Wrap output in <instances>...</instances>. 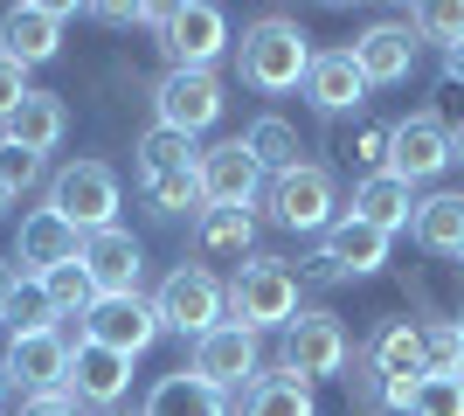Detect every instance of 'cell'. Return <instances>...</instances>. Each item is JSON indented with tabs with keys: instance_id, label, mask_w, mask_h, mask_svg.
<instances>
[{
	"instance_id": "obj_1",
	"label": "cell",
	"mask_w": 464,
	"mask_h": 416,
	"mask_svg": "<svg viewBox=\"0 0 464 416\" xmlns=\"http://www.w3.org/2000/svg\"><path fill=\"white\" fill-rule=\"evenodd\" d=\"M312 35L298 15H256L243 35H236V77L243 91L256 98H291V91H305V70H312Z\"/></svg>"
},
{
	"instance_id": "obj_2",
	"label": "cell",
	"mask_w": 464,
	"mask_h": 416,
	"mask_svg": "<svg viewBox=\"0 0 464 416\" xmlns=\"http://www.w3.org/2000/svg\"><path fill=\"white\" fill-rule=\"evenodd\" d=\"M305 298V285H298V271H291L285 257H264L256 250L243 271H229V326H243V334H285L291 319L305 313L298 305Z\"/></svg>"
},
{
	"instance_id": "obj_3",
	"label": "cell",
	"mask_w": 464,
	"mask_h": 416,
	"mask_svg": "<svg viewBox=\"0 0 464 416\" xmlns=\"http://www.w3.org/2000/svg\"><path fill=\"white\" fill-rule=\"evenodd\" d=\"M139 195L153 216H188L201 208V146L180 132H146L139 139Z\"/></svg>"
},
{
	"instance_id": "obj_4",
	"label": "cell",
	"mask_w": 464,
	"mask_h": 416,
	"mask_svg": "<svg viewBox=\"0 0 464 416\" xmlns=\"http://www.w3.org/2000/svg\"><path fill=\"white\" fill-rule=\"evenodd\" d=\"M77 237H97V229H118V208H125V188H118L111 160H70L49 174V201Z\"/></svg>"
},
{
	"instance_id": "obj_5",
	"label": "cell",
	"mask_w": 464,
	"mask_h": 416,
	"mask_svg": "<svg viewBox=\"0 0 464 416\" xmlns=\"http://www.w3.org/2000/svg\"><path fill=\"white\" fill-rule=\"evenodd\" d=\"M153 313H160V334H180V340H201L229 319V285L208 271V264H174L153 292Z\"/></svg>"
},
{
	"instance_id": "obj_6",
	"label": "cell",
	"mask_w": 464,
	"mask_h": 416,
	"mask_svg": "<svg viewBox=\"0 0 464 416\" xmlns=\"http://www.w3.org/2000/svg\"><path fill=\"white\" fill-rule=\"evenodd\" d=\"M353 334H347V319L340 313H326V305H305V313L285 326V354H277V368H291L298 382H340L353 368Z\"/></svg>"
},
{
	"instance_id": "obj_7",
	"label": "cell",
	"mask_w": 464,
	"mask_h": 416,
	"mask_svg": "<svg viewBox=\"0 0 464 416\" xmlns=\"http://www.w3.org/2000/svg\"><path fill=\"white\" fill-rule=\"evenodd\" d=\"M222 111H229V91H222L215 70H167V77L153 83V125L160 132L201 139V132L222 125Z\"/></svg>"
},
{
	"instance_id": "obj_8",
	"label": "cell",
	"mask_w": 464,
	"mask_h": 416,
	"mask_svg": "<svg viewBox=\"0 0 464 416\" xmlns=\"http://www.w3.org/2000/svg\"><path fill=\"white\" fill-rule=\"evenodd\" d=\"M160 49H167V70H215L236 49L229 15L208 7V0H180V7L160 15Z\"/></svg>"
},
{
	"instance_id": "obj_9",
	"label": "cell",
	"mask_w": 464,
	"mask_h": 416,
	"mask_svg": "<svg viewBox=\"0 0 464 416\" xmlns=\"http://www.w3.org/2000/svg\"><path fill=\"white\" fill-rule=\"evenodd\" d=\"M271 216L285 222V229H298V237H326L333 222L347 216L333 167L305 160V167H291V174H271Z\"/></svg>"
},
{
	"instance_id": "obj_10",
	"label": "cell",
	"mask_w": 464,
	"mask_h": 416,
	"mask_svg": "<svg viewBox=\"0 0 464 416\" xmlns=\"http://www.w3.org/2000/svg\"><path fill=\"white\" fill-rule=\"evenodd\" d=\"M347 56H353V70L368 77V91H395V83L416 77V63H423V42H416L409 15H395V21H368V28L347 42Z\"/></svg>"
},
{
	"instance_id": "obj_11",
	"label": "cell",
	"mask_w": 464,
	"mask_h": 416,
	"mask_svg": "<svg viewBox=\"0 0 464 416\" xmlns=\"http://www.w3.org/2000/svg\"><path fill=\"white\" fill-rule=\"evenodd\" d=\"M77 15L70 0H14L0 15V56L35 70V63H56L63 56V21Z\"/></svg>"
},
{
	"instance_id": "obj_12",
	"label": "cell",
	"mask_w": 464,
	"mask_h": 416,
	"mask_svg": "<svg viewBox=\"0 0 464 416\" xmlns=\"http://www.w3.org/2000/svg\"><path fill=\"white\" fill-rule=\"evenodd\" d=\"M188 375H201L208 389H222V396H243L256 375H264V347H256V334H243V326H215V334L194 340L188 354Z\"/></svg>"
},
{
	"instance_id": "obj_13",
	"label": "cell",
	"mask_w": 464,
	"mask_h": 416,
	"mask_svg": "<svg viewBox=\"0 0 464 416\" xmlns=\"http://www.w3.org/2000/svg\"><path fill=\"white\" fill-rule=\"evenodd\" d=\"M450 167V125L437 111H409V119L388 125V174L409 180V188H423Z\"/></svg>"
},
{
	"instance_id": "obj_14",
	"label": "cell",
	"mask_w": 464,
	"mask_h": 416,
	"mask_svg": "<svg viewBox=\"0 0 464 416\" xmlns=\"http://www.w3.org/2000/svg\"><path fill=\"white\" fill-rule=\"evenodd\" d=\"M125 389H132V361H125V354H111V347H91V340H77V347H70L63 396L77 402V410L111 416L118 402H125Z\"/></svg>"
},
{
	"instance_id": "obj_15",
	"label": "cell",
	"mask_w": 464,
	"mask_h": 416,
	"mask_svg": "<svg viewBox=\"0 0 464 416\" xmlns=\"http://www.w3.org/2000/svg\"><path fill=\"white\" fill-rule=\"evenodd\" d=\"M83 340H91V347H111V354H125V361H139V354L160 340L153 298H139V292H125V298H97L91 319H83Z\"/></svg>"
},
{
	"instance_id": "obj_16",
	"label": "cell",
	"mask_w": 464,
	"mask_h": 416,
	"mask_svg": "<svg viewBox=\"0 0 464 416\" xmlns=\"http://www.w3.org/2000/svg\"><path fill=\"white\" fill-rule=\"evenodd\" d=\"M264 180L271 174L250 160V146H243V139H222V146L201 153V208H256Z\"/></svg>"
},
{
	"instance_id": "obj_17",
	"label": "cell",
	"mask_w": 464,
	"mask_h": 416,
	"mask_svg": "<svg viewBox=\"0 0 464 416\" xmlns=\"http://www.w3.org/2000/svg\"><path fill=\"white\" fill-rule=\"evenodd\" d=\"M77 257H83V237L56 208H28V216H21V237H14V271L21 277H49V271H63V264H77Z\"/></svg>"
},
{
	"instance_id": "obj_18",
	"label": "cell",
	"mask_w": 464,
	"mask_h": 416,
	"mask_svg": "<svg viewBox=\"0 0 464 416\" xmlns=\"http://www.w3.org/2000/svg\"><path fill=\"white\" fill-rule=\"evenodd\" d=\"M0 368H7V382L28 389V396H56L63 375H70V340H63V326L56 334H14Z\"/></svg>"
},
{
	"instance_id": "obj_19",
	"label": "cell",
	"mask_w": 464,
	"mask_h": 416,
	"mask_svg": "<svg viewBox=\"0 0 464 416\" xmlns=\"http://www.w3.org/2000/svg\"><path fill=\"white\" fill-rule=\"evenodd\" d=\"M83 271H91L97 298H125L139 292V271H146V250H139L132 229H97V237H83Z\"/></svg>"
},
{
	"instance_id": "obj_20",
	"label": "cell",
	"mask_w": 464,
	"mask_h": 416,
	"mask_svg": "<svg viewBox=\"0 0 464 416\" xmlns=\"http://www.w3.org/2000/svg\"><path fill=\"white\" fill-rule=\"evenodd\" d=\"M194 257L243 271V264L256 257V216L250 208H201V216H194Z\"/></svg>"
},
{
	"instance_id": "obj_21",
	"label": "cell",
	"mask_w": 464,
	"mask_h": 416,
	"mask_svg": "<svg viewBox=\"0 0 464 416\" xmlns=\"http://www.w3.org/2000/svg\"><path fill=\"white\" fill-rule=\"evenodd\" d=\"M347 216L368 222V229H382V237H402L409 222H416V188L395 180V174H361V180H353Z\"/></svg>"
},
{
	"instance_id": "obj_22",
	"label": "cell",
	"mask_w": 464,
	"mask_h": 416,
	"mask_svg": "<svg viewBox=\"0 0 464 416\" xmlns=\"http://www.w3.org/2000/svg\"><path fill=\"white\" fill-rule=\"evenodd\" d=\"M305 98H312V111L340 119V111H361V104H368V77L353 70L347 49H319L312 70H305Z\"/></svg>"
},
{
	"instance_id": "obj_23",
	"label": "cell",
	"mask_w": 464,
	"mask_h": 416,
	"mask_svg": "<svg viewBox=\"0 0 464 416\" xmlns=\"http://www.w3.org/2000/svg\"><path fill=\"white\" fill-rule=\"evenodd\" d=\"M63 132H70V104H63V91H28V98L14 104V119L0 125V139L21 146V153H56Z\"/></svg>"
},
{
	"instance_id": "obj_24",
	"label": "cell",
	"mask_w": 464,
	"mask_h": 416,
	"mask_svg": "<svg viewBox=\"0 0 464 416\" xmlns=\"http://www.w3.org/2000/svg\"><path fill=\"white\" fill-rule=\"evenodd\" d=\"M388 243H395V237H382V229H368V222L340 216L326 237H319V250H326V264L340 271V285H347V277H374V271H388Z\"/></svg>"
},
{
	"instance_id": "obj_25",
	"label": "cell",
	"mask_w": 464,
	"mask_h": 416,
	"mask_svg": "<svg viewBox=\"0 0 464 416\" xmlns=\"http://www.w3.org/2000/svg\"><path fill=\"white\" fill-rule=\"evenodd\" d=\"M139 416H236V402L222 396V389H208L201 375H188V368H174V375H160L153 389H146V402H139Z\"/></svg>"
},
{
	"instance_id": "obj_26",
	"label": "cell",
	"mask_w": 464,
	"mask_h": 416,
	"mask_svg": "<svg viewBox=\"0 0 464 416\" xmlns=\"http://www.w3.org/2000/svg\"><path fill=\"white\" fill-rule=\"evenodd\" d=\"M236 416H319L312 382H298L291 368H264V375L236 396Z\"/></svg>"
},
{
	"instance_id": "obj_27",
	"label": "cell",
	"mask_w": 464,
	"mask_h": 416,
	"mask_svg": "<svg viewBox=\"0 0 464 416\" xmlns=\"http://www.w3.org/2000/svg\"><path fill=\"white\" fill-rule=\"evenodd\" d=\"M409 237H416V250H430V257H464V195H458V188L423 195V201H416Z\"/></svg>"
},
{
	"instance_id": "obj_28",
	"label": "cell",
	"mask_w": 464,
	"mask_h": 416,
	"mask_svg": "<svg viewBox=\"0 0 464 416\" xmlns=\"http://www.w3.org/2000/svg\"><path fill=\"white\" fill-rule=\"evenodd\" d=\"M243 146H250V160L264 167V174H291V167H305V139H298V125H291V119H277V111L250 119Z\"/></svg>"
},
{
	"instance_id": "obj_29",
	"label": "cell",
	"mask_w": 464,
	"mask_h": 416,
	"mask_svg": "<svg viewBox=\"0 0 464 416\" xmlns=\"http://www.w3.org/2000/svg\"><path fill=\"white\" fill-rule=\"evenodd\" d=\"M35 285L49 292L56 319H91V305H97V285H91V271H83V264H63V271L35 277Z\"/></svg>"
},
{
	"instance_id": "obj_30",
	"label": "cell",
	"mask_w": 464,
	"mask_h": 416,
	"mask_svg": "<svg viewBox=\"0 0 464 416\" xmlns=\"http://www.w3.org/2000/svg\"><path fill=\"white\" fill-rule=\"evenodd\" d=\"M409 28H416V42H437L450 56L464 42V0H423V7H409Z\"/></svg>"
},
{
	"instance_id": "obj_31",
	"label": "cell",
	"mask_w": 464,
	"mask_h": 416,
	"mask_svg": "<svg viewBox=\"0 0 464 416\" xmlns=\"http://www.w3.org/2000/svg\"><path fill=\"white\" fill-rule=\"evenodd\" d=\"M423 361H430V375H464V334H458V319H430V326H423Z\"/></svg>"
},
{
	"instance_id": "obj_32",
	"label": "cell",
	"mask_w": 464,
	"mask_h": 416,
	"mask_svg": "<svg viewBox=\"0 0 464 416\" xmlns=\"http://www.w3.org/2000/svg\"><path fill=\"white\" fill-rule=\"evenodd\" d=\"M7 326L14 334H56V305H49V292H42L35 277H21L14 305H7Z\"/></svg>"
},
{
	"instance_id": "obj_33",
	"label": "cell",
	"mask_w": 464,
	"mask_h": 416,
	"mask_svg": "<svg viewBox=\"0 0 464 416\" xmlns=\"http://www.w3.org/2000/svg\"><path fill=\"white\" fill-rule=\"evenodd\" d=\"M409 416H464V375H423Z\"/></svg>"
},
{
	"instance_id": "obj_34",
	"label": "cell",
	"mask_w": 464,
	"mask_h": 416,
	"mask_svg": "<svg viewBox=\"0 0 464 416\" xmlns=\"http://www.w3.org/2000/svg\"><path fill=\"white\" fill-rule=\"evenodd\" d=\"M0 180H7V188H35L42 180V153H21V146H7V139H0Z\"/></svg>"
},
{
	"instance_id": "obj_35",
	"label": "cell",
	"mask_w": 464,
	"mask_h": 416,
	"mask_svg": "<svg viewBox=\"0 0 464 416\" xmlns=\"http://www.w3.org/2000/svg\"><path fill=\"white\" fill-rule=\"evenodd\" d=\"M353 160H361L368 174H388V125H361V132H353Z\"/></svg>"
},
{
	"instance_id": "obj_36",
	"label": "cell",
	"mask_w": 464,
	"mask_h": 416,
	"mask_svg": "<svg viewBox=\"0 0 464 416\" xmlns=\"http://www.w3.org/2000/svg\"><path fill=\"white\" fill-rule=\"evenodd\" d=\"M21 98H28V70L0 56V125L14 119V104H21Z\"/></svg>"
},
{
	"instance_id": "obj_37",
	"label": "cell",
	"mask_w": 464,
	"mask_h": 416,
	"mask_svg": "<svg viewBox=\"0 0 464 416\" xmlns=\"http://www.w3.org/2000/svg\"><path fill=\"white\" fill-rule=\"evenodd\" d=\"M21 416H83V410L56 389V396H28V402H21Z\"/></svg>"
},
{
	"instance_id": "obj_38",
	"label": "cell",
	"mask_w": 464,
	"mask_h": 416,
	"mask_svg": "<svg viewBox=\"0 0 464 416\" xmlns=\"http://www.w3.org/2000/svg\"><path fill=\"white\" fill-rule=\"evenodd\" d=\"M14 292H21V271H14V257H0V319H7V305H14Z\"/></svg>"
},
{
	"instance_id": "obj_39",
	"label": "cell",
	"mask_w": 464,
	"mask_h": 416,
	"mask_svg": "<svg viewBox=\"0 0 464 416\" xmlns=\"http://www.w3.org/2000/svg\"><path fill=\"white\" fill-rule=\"evenodd\" d=\"M444 83H458V91H464V42H458V49L444 56Z\"/></svg>"
},
{
	"instance_id": "obj_40",
	"label": "cell",
	"mask_w": 464,
	"mask_h": 416,
	"mask_svg": "<svg viewBox=\"0 0 464 416\" xmlns=\"http://www.w3.org/2000/svg\"><path fill=\"white\" fill-rule=\"evenodd\" d=\"M450 160L464 167V125H450Z\"/></svg>"
},
{
	"instance_id": "obj_41",
	"label": "cell",
	"mask_w": 464,
	"mask_h": 416,
	"mask_svg": "<svg viewBox=\"0 0 464 416\" xmlns=\"http://www.w3.org/2000/svg\"><path fill=\"white\" fill-rule=\"evenodd\" d=\"M7 396H14V382H7V368H0V416H7Z\"/></svg>"
},
{
	"instance_id": "obj_42",
	"label": "cell",
	"mask_w": 464,
	"mask_h": 416,
	"mask_svg": "<svg viewBox=\"0 0 464 416\" xmlns=\"http://www.w3.org/2000/svg\"><path fill=\"white\" fill-rule=\"evenodd\" d=\"M7 208H14V188H7V180H0V216H7Z\"/></svg>"
},
{
	"instance_id": "obj_43",
	"label": "cell",
	"mask_w": 464,
	"mask_h": 416,
	"mask_svg": "<svg viewBox=\"0 0 464 416\" xmlns=\"http://www.w3.org/2000/svg\"><path fill=\"white\" fill-rule=\"evenodd\" d=\"M458 334H464V313H458Z\"/></svg>"
},
{
	"instance_id": "obj_44",
	"label": "cell",
	"mask_w": 464,
	"mask_h": 416,
	"mask_svg": "<svg viewBox=\"0 0 464 416\" xmlns=\"http://www.w3.org/2000/svg\"><path fill=\"white\" fill-rule=\"evenodd\" d=\"M111 416H125V410H111Z\"/></svg>"
},
{
	"instance_id": "obj_45",
	"label": "cell",
	"mask_w": 464,
	"mask_h": 416,
	"mask_svg": "<svg viewBox=\"0 0 464 416\" xmlns=\"http://www.w3.org/2000/svg\"><path fill=\"white\" fill-rule=\"evenodd\" d=\"M458 264H464V257H458Z\"/></svg>"
}]
</instances>
